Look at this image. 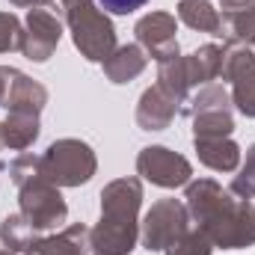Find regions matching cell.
<instances>
[{
	"label": "cell",
	"mask_w": 255,
	"mask_h": 255,
	"mask_svg": "<svg viewBox=\"0 0 255 255\" xmlns=\"http://www.w3.org/2000/svg\"><path fill=\"white\" fill-rule=\"evenodd\" d=\"M232 193L238 199H247V202L255 196V145L247 151V163H244L241 175L232 181Z\"/></svg>",
	"instance_id": "cell-21"
},
{
	"label": "cell",
	"mask_w": 255,
	"mask_h": 255,
	"mask_svg": "<svg viewBox=\"0 0 255 255\" xmlns=\"http://www.w3.org/2000/svg\"><path fill=\"white\" fill-rule=\"evenodd\" d=\"M223 63H226V48L205 45V48L193 51L190 57H184L181 60V68H184L187 83L193 86V83H208L217 74H223Z\"/></svg>",
	"instance_id": "cell-14"
},
{
	"label": "cell",
	"mask_w": 255,
	"mask_h": 255,
	"mask_svg": "<svg viewBox=\"0 0 255 255\" xmlns=\"http://www.w3.org/2000/svg\"><path fill=\"white\" fill-rule=\"evenodd\" d=\"M136 39L139 45H145V51L157 60L166 63L172 57H178V42H175V18L166 12H151L136 24Z\"/></svg>",
	"instance_id": "cell-10"
},
{
	"label": "cell",
	"mask_w": 255,
	"mask_h": 255,
	"mask_svg": "<svg viewBox=\"0 0 255 255\" xmlns=\"http://www.w3.org/2000/svg\"><path fill=\"white\" fill-rule=\"evenodd\" d=\"M95 172V154L80 139H60L39 157V175L57 187L86 184Z\"/></svg>",
	"instance_id": "cell-4"
},
{
	"label": "cell",
	"mask_w": 255,
	"mask_h": 255,
	"mask_svg": "<svg viewBox=\"0 0 255 255\" xmlns=\"http://www.w3.org/2000/svg\"><path fill=\"white\" fill-rule=\"evenodd\" d=\"M15 6H33V9H39L42 3H51V0H12Z\"/></svg>",
	"instance_id": "cell-25"
},
{
	"label": "cell",
	"mask_w": 255,
	"mask_h": 255,
	"mask_svg": "<svg viewBox=\"0 0 255 255\" xmlns=\"http://www.w3.org/2000/svg\"><path fill=\"white\" fill-rule=\"evenodd\" d=\"M199 160L217 172H232L241 160V148L232 142V136H193Z\"/></svg>",
	"instance_id": "cell-13"
},
{
	"label": "cell",
	"mask_w": 255,
	"mask_h": 255,
	"mask_svg": "<svg viewBox=\"0 0 255 255\" xmlns=\"http://www.w3.org/2000/svg\"><path fill=\"white\" fill-rule=\"evenodd\" d=\"M184 232H187V208L175 199H163V202L151 205V211L145 214L142 244L148 253H160Z\"/></svg>",
	"instance_id": "cell-6"
},
{
	"label": "cell",
	"mask_w": 255,
	"mask_h": 255,
	"mask_svg": "<svg viewBox=\"0 0 255 255\" xmlns=\"http://www.w3.org/2000/svg\"><path fill=\"white\" fill-rule=\"evenodd\" d=\"M21 39H24V30H21L18 18L9 12H0V54L21 48Z\"/></svg>",
	"instance_id": "cell-22"
},
{
	"label": "cell",
	"mask_w": 255,
	"mask_h": 255,
	"mask_svg": "<svg viewBox=\"0 0 255 255\" xmlns=\"http://www.w3.org/2000/svg\"><path fill=\"white\" fill-rule=\"evenodd\" d=\"M145 68V57L136 45H125V48H116L107 60H104V71L113 83H128L133 80L139 71Z\"/></svg>",
	"instance_id": "cell-16"
},
{
	"label": "cell",
	"mask_w": 255,
	"mask_h": 255,
	"mask_svg": "<svg viewBox=\"0 0 255 255\" xmlns=\"http://www.w3.org/2000/svg\"><path fill=\"white\" fill-rule=\"evenodd\" d=\"M250 6H255V0H223L226 12H238V9H250Z\"/></svg>",
	"instance_id": "cell-24"
},
{
	"label": "cell",
	"mask_w": 255,
	"mask_h": 255,
	"mask_svg": "<svg viewBox=\"0 0 255 255\" xmlns=\"http://www.w3.org/2000/svg\"><path fill=\"white\" fill-rule=\"evenodd\" d=\"M187 208L199 220V232L223 250H241L255 244V208L247 199H235L217 181L202 178L187 187Z\"/></svg>",
	"instance_id": "cell-1"
},
{
	"label": "cell",
	"mask_w": 255,
	"mask_h": 255,
	"mask_svg": "<svg viewBox=\"0 0 255 255\" xmlns=\"http://www.w3.org/2000/svg\"><path fill=\"white\" fill-rule=\"evenodd\" d=\"M175 98L169 92H163L160 86H151L142 92L139 107H136V122L142 130H163L175 116Z\"/></svg>",
	"instance_id": "cell-12"
},
{
	"label": "cell",
	"mask_w": 255,
	"mask_h": 255,
	"mask_svg": "<svg viewBox=\"0 0 255 255\" xmlns=\"http://www.w3.org/2000/svg\"><path fill=\"white\" fill-rule=\"evenodd\" d=\"M142 202V187L136 178H119L101 190V223L92 229L95 255H128L136 244V211Z\"/></svg>",
	"instance_id": "cell-2"
},
{
	"label": "cell",
	"mask_w": 255,
	"mask_h": 255,
	"mask_svg": "<svg viewBox=\"0 0 255 255\" xmlns=\"http://www.w3.org/2000/svg\"><path fill=\"white\" fill-rule=\"evenodd\" d=\"M3 71H6V80H9L3 107H6L9 113L39 116V110H42V107H45V101H48L45 86H39L36 80H30L27 74H21V71H15V68H3Z\"/></svg>",
	"instance_id": "cell-11"
},
{
	"label": "cell",
	"mask_w": 255,
	"mask_h": 255,
	"mask_svg": "<svg viewBox=\"0 0 255 255\" xmlns=\"http://www.w3.org/2000/svg\"><path fill=\"white\" fill-rule=\"evenodd\" d=\"M18 187H21V217H24V223H27L33 232H39V229H54V226L65 223L68 208H65L57 184H51L48 178H42V175L36 172V175L24 178Z\"/></svg>",
	"instance_id": "cell-5"
},
{
	"label": "cell",
	"mask_w": 255,
	"mask_h": 255,
	"mask_svg": "<svg viewBox=\"0 0 255 255\" xmlns=\"http://www.w3.org/2000/svg\"><path fill=\"white\" fill-rule=\"evenodd\" d=\"M60 36H63V27H60L57 15H51L48 9H30V15H27V33L21 39V51H24L27 60L45 63L57 51Z\"/></svg>",
	"instance_id": "cell-8"
},
{
	"label": "cell",
	"mask_w": 255,
	"mask_h": 255,
	"mask_svg": "<svg viewBox=\"0 0 255 255\" xmlns=\"http://www.w3.org/2000/svg\"><path fill=\"white\" fill-rule=\"evenodd\" d=\"M220 36H226V39H232V42L255 45V6L238 9V12H223Z\"/></svg>",
	"instance_id": "cell-19"
},
{
	"label": "cell",
	"mask_w": 255,
	"mask_h": 255,
	"mask_svg": "<svg viewBox=\"0 0 255 255\" xmlns=\"http://www.w3.org/2000/svg\"><path fill=\"white\" fill-rule=\"evenodd\" d=\"M211 241L202 235V232H184L181 238H175L169 247H166V255H211Z\"/></svg>",
	"instance_id": "cell-20"
},
{
	"label": "cell",
	"mask_w": 255,
	"mask_h": 255,
	"mask_svg": "<svg viewBox=\"0 0 255 255\" xmlns=\"http://www.w3.org/2000/svg\"><path fill=\"white\" fill-rule=\"evenodd\" d=\"M223 77L232 80V101L244 116L255 119V57L250 51L226 54Z\"/></svg>",
	"instance_id": "cell-9"
},
{
	"label": "cell",
	"mask_w": 255,
	"mask_h": 255,
	"mask_svg": "<svg viewBox=\"0 0 255 255\" xmlns=\"http://www.w3.org/2000/svg\"><path fill=\"white\" fill-rule=\"evenodd\" d=\"M86 226H71L54 238H36L30 244V255H86Z\"/></svg>",
	"instance_id": "cell-15"
},
{
	"label": "cell",
	"mask_w": 255,
	"mask_h": 255,
	"mask_svg": "<svg viewBox=\"0 0 255 255\" xmlns=\"http://www.w3.org/2000/svg\"><path fill=\"white\" fill-rule=\"evenodd\" d=\"M148 0H98V6H104L107 12H113V15H128V12H136V9H142Z\"/></svg>",
	"instance_id": "cell-23"
},
{
	"label": "cell",
	"mask_w": 255,
	"mask_h": 255,
	"mask_svg": "<svg viewBox=\"0 0 255 255\" xmlns=\"http://www.w3.org/2000/svg\"><path fill=\"white\" fill-rule=\"evenodd\" d=\"M178 18L193 27V30H199V33H214V36H220V21H223V15H217V9L208 3V0H181L178 3Z\"/></svg>",
	"instance_id": "cell-17"
},
{
	"label": "cell",
	"mask_w": 255,
	"mask_h": 255,
	"mask_svg": "<svg viewBox=\"0 0 255 255\" xmlns=\"http://www.w3.org/2000/svg\"><path fill=\"white\" fill-rule=\"evenodd\" d=\"M136 169H139L142 178H148L157 187H181V184L190 181V175H193L187 157L175 154L166 145H148V148H142L139 157H136Z\"/></svg>",
	"instance_id": "cell-7"
},
{
	"label": "cell",
	"mask_w": 255,
	"mask_h": 255,
	"mask_svg": "<svg viewBox=\"0 0 255 255\" xmlns=\"http://www.w3.org/2000/svg\"><path fill=\"white\" fill-rule=\"evenodd\" d=\"M63 9L77 51L92 63H104L116 51V33L107 15L95 6V0H63Z\"/></svg>",
	"instance_id": "cell-3"
},
{
	"label": "cell",
	"mask_w": 255,
	"mask_h": 255,
	"mask_svg": "<svg viewBox=\"0 0 255 255\" xmlns=\"http://www.w3.org/2000/svg\"><path fill=\"white\" fill-rule=\"evenodd\" d=\"M39 136V116L27 113H9L3 122V142L9 148H27Z\"/></svg>",
	"instance_id": "cell-18"
}]
</instances>
